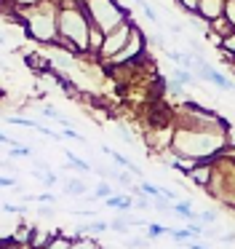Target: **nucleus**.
Instances as JSON below:
<instances>
[{"label": "nucleus", "instance_id": "20e7f679", "mask_svg": "<svg viewBox=\"0 0 235 249\" xmlns=\"http://www.w3.org/2000/svg\"><path fill=\"white\" fill-rule=\"evenodd\" d=\"M190 177L195 179L198 185H208V169H206V166H201V169H192V172H190Z\"/></svg>", "mask_w": 235, "mask_h": 249}, {"label": "nucleus", "instance_id": "6ab92c4d", "mask_svg": "<svg viewBox=\"0 0 235 249\" xmlns=\"http://www.w3.org/2000/svg\"><path fill=\"white\" fill-rule=\"evenodd\" d=\"M222 241H224V244H233L235 236H233V233H227V236H222Z\"/></svg>", "mask_w": 235, "mask_h": 249}, {"label": "nucleus", "instance_id": "ddd939ff", "mask_svg": "<svg viewBox=\"0 0 235 249\" xmlns=\"http://www.w3.org/2000/svg\"><path fill=\"white\" fill-rule=\"evenodd\" d=\"M118 137H120L123 142H128V145H134V137H131V131H126V129H120L118 131Z\"/></svg>", "mask_w": 235, "mask_h": 249}, {"label": "nucleus", "instance_id": "a211bd4d", "mask_svg": "<svg viewBox=\"0 0 235 249\" xmlns=\"http://www.w3.org/2000/svg\"><path fill=\"white\" fill-rule=\"evenodd\" d=\"M0 185H3V188H11V185H16V179H11V177H0Z\"/></svg>", "mask_w": 235, "mask_h": 249}, {"label": "nucleus", "instance_id": "f3484780", "mask_svg": "<svg viewBox=\"0 0 235 249\" xmlns=\"http://www.w3.org/2000/svg\"><path fill=\"white\" fill-rule=\"evenodd\" d=\"M43 115H46V118H59V113L53 107H43Z\"/></svg>", "mask_w": 235, "mask_h": 249}, {"label": "nucleus", "instance_id": "1a4fd4ad", "mask_svg": "<svg viewBox=\"0 0 235 249\" xmlns=\"http://www.w3.org/2000/svg\"><path fill=\"white\" fill-rule=\"evenodd\" d=\"M126 247L128 249H144L147 247V238H126Z\"/></svg>", "mask_w": 235, "mask_h": 249}, {"label": "nucleus", "instance_id": "dca6fc26", "mask_svg": "<svg viewBox=\"0 0 235 249\" xmlns=\"http://www.w3.org/2000/svg\"><path fill=\"white\" fill-rule=\"evenodd\" d=\"M110 228H112V231H120V233H123V231H126V222H123V220H115Z\"/></svg>", "mask_w": 235, "mask_h": 249}, {"label": "nucleus", "instance_id": "f257e3e1", "mask_svg": "<svg viewBox=\"0 0 235 249\" xmlns=\"http://www.w3.org/2000/svg\"><path fill=\"white\" fill-rule=\"evenodd\" d=\"M126 38H128V27H120L118 33H112L110 38L104 40V49H101V54H115L120 46H126Z\"/></svg>", "mask_w": 235, "mask_h": 249}, {"label": "nucleus", "instance_id": "f03ea898", "mask_svg": "<svg viewBox=\"0 0 235 249\" xmlns=\"http://www.w3.org/2000/svg\"><path fill=\"white\" fill-rule=\"evenodd\" d=\"M195 11H201L206 19H217V17H222V3L219 0H198V8Z\"/></svg>", "mask_w": 235, "mask_h": 249}, {"label": "nucleus", "instance_id": "0eeeda50", "mask_svg": "<svg viewBox=\"0 0 235 249\" xmlns=\"http://www.w3.org/2000/svg\"><path fill=\"white\" fill-rule=\"evenodd\" d=\"M174 81L179 83V86H190V83H192V75H190V72H185V70H179V67H176V70H174Z\"/></svg>", "mask_w": 235, "mask_h": 249}, {"label": "nucleus", "instance_id": "7ed1b4c3", "mask_svg": "<svg viewBox=\"0 0 235 249\" xmlns=\"http://www.w3.org/2000/svg\"><path fill=\"white\" fill-rule=\"evenodd\" d=\"M110 196H112L110 185L99 182V185H96V190H94V196H85V198H88V201H94V198H110Z\"/></svg>", "mask_w": 235, "mask_h": 249}, {"label": "nucleus", "instance_id": "f8f14e48", "mask_svg": "<svg viewBox=\"0 0 235 249\" xmlns=\"http://www.w3.org/2000/svg\"><path fill=\"white\" fill-rule=\"evenodd\" d=\"M35 201H43V204H53V201H56V196H53V193H40V196H35Z\"/></svg>", "mask_w": 235, "mask_h": 249}, {"label": "nucleus", "instance_id": "aec40b11", "mask_svg": "<svg viewBox=\"0 0 235 249\" xmlns=\"http://www.w3.org/2000/svg\"><path fill=\"white\" fill-rule=\"evenodd\" d=\"M5 43V35H0V46H3Z\"/></svg>", "mask_w": 235, "mask_h": 249}, {"label": "nucleus", "instance_id": "423d86ee", "mask_svg": "<svg viewBox=\"0 0 235 249\" xmlns=\"http://www.w3.org/2000/svg\"><path fill=\"white\" fill-rule=\"evenodd\" d=\"M69 249H99V247H96L91 238H83V241H80V238H72V241H69Z\"/></svg>", "mask_w": 235, "mask_h": 249}, {"label": "nucleus", "instance_id": "9d476101", "mask_svg": "<svg viewBox=\"0 0 235 249\" xmlns=\"http://www.w3.org/2000/svg\"><path fill=\"white\" fill-rule=\"evenodd\" d=\"M222 46H224L227 51H233V54H235V30L227 35V38H222Z\"/></svg>", "mask_w": 235, "mask_h": 249}, {"label": "nucleus", "instance_id": "2eb2a0df", "mask_svg": "<svg viewBox=\"0 0 235 249\" xmlns=\"http://www.w3.org/2000/svg\"><path fill=\"white\" fill-rule=\"evenodd\" d=\"M182 6H185L187 11H195V8H198V0H182Z\"/></svg>", "mask_w": 235, "mask_h": 249}, {"label": "nucleus", "instance_id": "9b49d317", "mask_svg": "<svg viewBox=\"0 0 235 249\" xmlns=\"http://www.w3.org/2000/svg\"><path fill=\"white\" fill-rule=\"evenodd\" d=\"M139 190H144V193H150V196H160V188H155V185H150V182H142Z\"/></svg>", "mask_w": 235, "mask_h": 249}, {"label": "nucleus", "instance_id": "39448f33", "mask_svg": "<svg viewBox=\"0 0 235 249\" xmlns=\"http://www.w3.org/2000/svg\"><path fill=\"white\" fill-rule=\"evenodd\" d=\"M8 156H11V158H32V150H30L27 145H14Z\"/></svg>", "mask_w": 235, "mask_h": 249}, {"label": "nucleus", "instance_id": "4468645a", "mask_svg": "<svg viewBox=\"0 0 235 249\" xmlns=\"http://www.w3.org/2000/svg\"><path fill=\"white\" fill-rule=\"evenodd\" d=\"M198 220H201V222H206V225H208V222H214V220H217V214H214V212H203V214L198 217Z\"/></svg>", "mask_w": 235, "mask_h": 249}, {"label": "nucleus", "instance_id": "6e6552de", "mask_svg": "<svg viewBox=\"0 0 235 249\" xmlns=\"http://www.w3.org/2000/svg\"><path fill=\"white\" fill-rule=\"evenodd\" d=\"M64 190H67V193H75V196H83L85 193V185L83 182H67V185H64Z\"/></svg>", "mask_w": 235, "mask_h": 249}]
</instances>
